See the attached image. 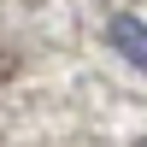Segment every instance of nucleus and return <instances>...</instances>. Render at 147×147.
I'll return each instance as SVG.
<instances>
[{
  "mask_svg": "<svg viewBox=\"0 0 147 147\" xmlns=\"http://www.w3.org/2000/svg\"><path fill=\"white\" fill-rule=\"evenodd\" d=\"M112 47L147 71V24H136V18H118V24H112Z\"/></svg>",
  "mask_w": 147,
  "mask_h": 147,
  "instance_id": "1",
  "label": "nucleus"
}]
</instances>
